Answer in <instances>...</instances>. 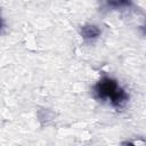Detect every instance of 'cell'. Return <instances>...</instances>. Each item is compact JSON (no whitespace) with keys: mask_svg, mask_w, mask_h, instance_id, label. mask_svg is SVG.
<instances>
[{"mask_svg":"<svg viewBox=\"0 0 146 146\" xmlns=\"http://www.w3.org/2000/svg\"><path fill=\"white\" fill-rule=\"evenodd\" d=\"M92 95L96 99L110 104L116 110L123 108L129 102L128 91L114 78L103 75L94 86Z\"/></svg>","mask_w":146,"mask_h":146,"instance_id":"obj_1","label":"cell"},{"mask_svg":"<svg viewBox=\"0 0 146 146\" xmlns=\"http://www.w3.org/2000/svg\"><path fill=\"white\" fill-rule=\"evenodd\" d=\"M100 34H102L100 29L95 24L87 23V24H83L80 26V35L88 43L95 42L100 36Z\"/></svg>","mask_w":146,"mask_h":146,"instance_id":"obj_2","label":"cell"},{"mask_svg":"<svg viewBox=\"0 0 146 146\" xmlns=\"http://www.w3.org/2000/svg\"><path fill=\"white\" fill-rule=\"evenodd\" d=\"M102 7L107 10H125L133 6V0H100Z\"/></svg>","mask_w":146,"mask_h":146,"instance_id":"obj_3","label":"cell"},{"mask_svg":"<svg viewBox=\"0 0 146 146\" xmlns=\"http://www.w3.org/2000/svg\"><path fill=\"white\" fill-rule=\"evenodd\" d=\"M140 32H141V34H143L144 36H146V19H145V22L143 23V25L140 26Z\"/></svg>","mask_w":146,"mask_h":146,"instance_id":"obj_4","label":"cell"}]
</instances>
